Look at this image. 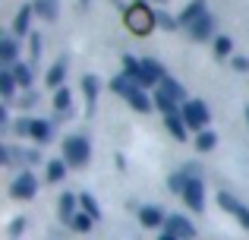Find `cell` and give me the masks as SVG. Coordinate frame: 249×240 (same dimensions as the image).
<instances>
[{
  "label": "cell",
  "mask_w": 249,
  "mask_h": 240,
  "mask_svg": "<svg viewBox=\"0 0 249 240\" xmlns=\"http://www.w3.org/2000/svg\"><path fill=\"white\" fill-rule=\"evenodd\" d=\"M82 92H85L89 114H91V111H95V101H98V79H95V76H85V79H82Z\"/></svg>",
  "instance_id": "cell-20"
},
{
  "label": "cell",
  "mask_w": 249,
  "mask_h": 240,
  "mask_svg": "<svg viewBox=\"0 0 249 240\" xmlns=\"http://www.w3.org/2000/svg\"><path fill=\"white\" fill-rule=\"evenodd\" d=\"M67 161H63V158H54V161H48V167H44V171H48V180H51V184H60V180L63 177H67Z\"/></svg>",
  "instance_id": "cell-18"
},
{
  "label": "cell",
  "mask_w": 249,
  "mask_h": 240,
  "mask_svg": "<svg viewBox=\"0 0 249 240\" xmlns=\"http://www.w3.org/2000/svg\"><path fill=\"white\" fill-rule=\"evenodd\" d=\"M22 224H25V222H22V218H16V222H13V224H10V234H13V237H19V231H22Z\"/></svg>",
  "instance_id": "cell-37"
},
{
  "label": "cell",
  "mask_w": 249,
  "mask_h": 240,
  "mask_svg": "<svg viewBox=\"0 0 249 240\" xmlns=\"http://www.w3.org/2000/svg\"><path fill=\"white\" fill-rule=\"evenodd\" d=\"M123 98H126L129 105L136 108V111H142V114H145V111H152V108H155V105H152V98H148V95L142 92V89L136 86V82H129V89L123 92Z\"/></svg>",
  "instance_id": "cell-8"
},
{
  "label": "cell",
  "mask_w": 249,
  "mask_h": 240,
  "mask_svg": "<svg viewBox=\"0 0 249 240\" xmlns=\"http://www.w3.org/2000/svg\"><path fill=\"white\" fill-rule=\"evenodd\" d=\"M29 136L35 142H51V139H54V127H51L48 120H32V133Z\"/></svg>",
  "instance_id": "cell-15"
},
{
  "label": "cell",
  "mask_w": 249,
  "mask_h": 240,
  "mask_svg": "<svg viewBox=\"0 0 249 240\" xmlns=\"http://www.w3.org/2000/svg\"><path fill=\"white\" fill-rule=\"evenodd\" d=\"M164 231H167V234H177L180 240H193L196 237L193 222H189V218H183V215H170L167 222H164Z\"/></svg>",
  "instance_id": "cell-7"
},
{
  "label": "cell",
  "mask_w": 249,
  "mask_h": 240,
  "mask_svg": "<svg viewBox=\"0 0 249 240\" xmlns=\"http://www.w3.org/2000/svg\"><path fill=\"white\" fill-rule=\"evenodd\" d=\"M164 120H167V129H170V136H177V139H186V129H189V123L183 120V114H164Z\"/></svg>",
  "instance_id": "cell-13"
},
{
  "label": "cell",
  "mask_w": 249,
  "mask_h": 240,
  "mask_svg": "<svg viewBox=\"0 0 249 240\" xmlns=\"http://www.w3.org/2000/svg\"><path fill=\"white\" fill-rule=\"evenodd\" d=\"M32 60H41V38L32 35Z\"/></svg>",
  "instance_id": "cell-33"
},
{
  "label": "cell",
  "mask_w": 249,
  "mask_h": 240,
  "mask_svg": "<svg viewBox=\"0 0 249 240\" xmlns=\"http://www.w3.org/2000/svg\"><path fill=\"white\" fill-rule=\"evenodd\" d=\"M183 199H186V205L193 212H202V205H205V184L199 177H189L186 190H183Z\"/></svg>",
  "instance_id": "cell-5"
},
{
  "label": "cell",
  "mask_w": 249,
  "mask_h": 240,
  "mask_svg": "<svg viewBox=\"0 0 249 240\" xmlns=\"http://www.w3.org/2000/svg\"><path fill=\"white\" fill-rule=\"evenodd\" d=\"M35 13L41 19H57V0H35Z\"/></svg>",
  "instance_id": "cell-25"
},
{
  "label": "cell",
  "mask_w": 249,
  "mask_h": 240,
  "mask_svg": "<svg viewBox=\"0 0 249 240\" xmlns=\"http://www.w3.org/2000/svg\"><path fill=\"white\" fill-rule=\"evenodd\" d=\"M123 19H126V25L136 32V35H148V32L158 25V13H155L152 6L145 3V0H136V3H129L126 10H123Z\"/></svg>",
  "instance_id": "cell-1"
},
{
  "label": "cell",
  "mask_w": 249,
  "mask_h": 240,
  "mask_svg": "<svg viewBox=\"0 0 249 240\" xmlns=\"http://www.w3.org/2000/svg\"><path fill=\"white\" fill-rule=\"evenodd\" d=\"M16 57H19L16 35H3V44H0V60H3V63H16Z\"/></svg>",
  "instance_id": "cell-14"
},
{
  "label": "cell",
  "mask_w": 249,
  "mask_h": 240,
  "mask_svg": "<svg viewBox=\"0 0 249 240\" xmlns=\"http://www.w3.org/2000/svg\"><path fill=\"white\" fill-rule=\"evenodd\" d=\"M231 51H233V41L227 35H218V38H214V54H218V57H231Z\"/></svg>",
  "instance_id": "cell-29"
},
{
  "label": "cell",
  "mask_w": 249,
  "mask_h": 240,
  "mask_svg": "<svg viewBox=\"0 0 249 240\" xmlns=\"http://www.w3.org/2000/svg\"><path fill=\"white\" fill-rule=\"evenodd\" d=\"M158 92H164L167 98H174V101H183V95H186V92H183V86H180L177 79H170V76H164V79H161Z\"/></svg>",
  "instance_id": "cell-17"
},
{
  "label": "cell",
  "mask_w": 249,
  "mask_h": 240,
  "mask_svg": "<svg viewBox=\"0 0 249 240\" xmlns=\"http://www.w3.org/2000/svg\"><path fill=\"white\" fill-rule=\"evenodd\" d=\"M158 3H164V0H158Z\"/></svg>",
  "instance_id": "cell-40"
},
{
  "label": "cell",
  "mask_w": 249,
  "mask_h": 240,
  "mask_svg": "<svg viewBox=\"0 0 249 240\" xmlns=\"http://www.w3.org/2000/svg\"><path fill=\"white\" fill-rule=\"evenodd\" d=\"M60 218L63 222H73L76 218V196L73 193H63L60 196Z\"/></svg>",
  "instance_id": "cell-22"
},
{
  "label": "cell",
  "mask_w": 249,
  "mask_h": 240,
  "mask_svg": "<svg viewBox=\"0 0 249 240\" xmlns=\"http://www.w3.org/2000/svg\"><path fill=\"white\" fill-rule=\"evenodd\" d=\"M233 70L246 73V70H249V60H246V57H233Z\"/></svg>",
  "instance_id": "cell-35"
},
{
  "label": "cell",
  "mask_w": 249,
  "mask_h": 240,
  "mask_svg": "<svg viewBox=\"0 0 249 240\" xmlns=\"http://www.w3.org/2000/svg\"><path fill=\"white\" fill-rule=\"evenodd\" d=\"M91 155V146L85 136H70L67 142H63V161H67L70 167H82L85 161H89Z\"/></svg>",
  "instance_id": "cell-2"
},
{
  "label": "cell",
  "mask_w": 249,
  "mask_h": 240,
  "mask_svg": "<svg viewBox=\"0 0 249 240\" xmlns=\"http://www.w3.org/2000/svg\"><path fill=\"white\" fill-rule=\"evenodd\" d=\"M139 73H142V60H136L133 54H123V76H129L133 82H139Z\"/></svg>",
  "instance_id": "cell-21"
},
{
  "label": "cell",
  "mask_w": 249,
  "mask_h": 240,
  "mask_svg": "<svg viewBox=\"0 0 249 240\" xmlns=\"http://www.w3.org/2000/svg\"><path fill=\"white\" fill-rule=\"evenodd\" d=\"M70 101H73L70 89H57V95H54V108H57V111L67 114V111H70Z\"/></svg>",
  "instance_id": "cell-27"
},
{
  "label": "cell",
  "mask_w": 249,
  "mask_h": 240,
  "mask_svg": "<svg viewBox=\"0 0 249 240\" xmlns=\"http://www.w3.org/2000/svg\"><path fill=\"white\" fill-rule=\"evenodd\" d=\"M91 222H95V218L89 215V212H76V218L70 224H73L76 231H79V234H85V231H91Z\"/></svg>",
  "instance_id": "cell-28"
},
{
  "label": "cell",
  "mask_w": 249,
  "mask_h": 240,
  "mask_svg": "<svg viewBox=\"0 0 249 240\" xmlns=\"http://www.w3.org/2000/svg\"><path fill=\"white\" fill-rule=\"evenodd\" d=\"M246 120H249V108H246Z\"/></svg>",
  "instance_id": "cell-39"
},
{
  "label": "cell",
  "mask_w": 249,
  "mask_h": 240,
  "mask_svg": "<svg viewBox=\"0 0 249 240\" xmlns=\"http://www.w3.org/2000/svg\"><path fill=\"white\" fill-rule=\"evenodd\" d=\"M161 79H164V70H161V63H155V60H142V73H139V82H136V86H139V89L161 86Z\"/></svg>",
  "instance_id": "cell-6"
},
{
  "label": "cell",
  "mask_w": 249,
  "mask_h": 240,
  "mask_svg": "<svg viewBox=\"0 0 249 240\" xmlns=\"http://www.w3.org/2000/svg\"><path fill=\"white\" fill-rule=\"evenodd\" d=\"M186 184H189L186 174H170V180H167V186H170L174 193H180V196H183V190H186Z\"/></svg>",
  "instance_id": "cell-32"
},
{
  "label": "cell",
  "mask_w": 249,
  "mask_h": 240,
  "mask_svg": "<svg viewBox=\"0 0 249 240\" xmlns=\"http://www.w3.org/2000/svg\"><path fill=\"white\" fill-rule=\"evenodd\" d=\"M32 105H35V92H25L22 101H19V108H32Z\"/></svg>",
  "instance_id": "cell-36"
},
{
  "label": "cell",
  "mask_w": 249,
  "mask_h": 240,
  "mask_svg": "<svg viewBox=\"0 0 249 240\" xmlns=\"http://www.w3.org/2000/svg\"><path fill=\"white\" fill-rule=\"evenodd\" d=\"M38 193V180L32 177V171H22L16 180L10 184V196L13 199H32Z\"/></svg>",
  "instance_id": "cell-4"
},
{
  "label": "cell",
  "mask_w": 249,
  "mask_h": 240,
  "mask_svg": "<svg viewBox=\"0 0 249 240\" xmlns=\"http://www.w3.org/2000/svg\"><path fill=\"white\" fill-rule=\"evenodd\" d=\"M79 205H82V209H85V212H89V215H91V218H101V209H98V203H95V196H89V193H82V196H79Z\"/></svg>",
  "instance_id": "cell-30"
},
{
  "label": "cell",
  "mask_w": 249,
  "mask_h": 240,
  "mask_svg": "<svg viewBox=\"0 0 249 240\" xmlns=\"http://www.w3.org/2000/svg\"><path fill=\"white\" fill-rule=\"evenodd\" d=\"M189 35H193L196 41H205V38H212V19L202 16L199 22H193V25H189Z\"/></svg>",
  "instance_id": "cell-19"
},
{
  "label": "cell",
  "mask_w": 249,
  "mask_h": 240,
  "mask_svg": "<svg viewBox=\"0 0 249 240\" xmlns=\"http://www.w3.org/2000/svg\"><path fill=\"white\" fill-rule=\"evenodd\" d=\"M0 92H3L6 101H13V92H16V76H13V70H3V73H0Z\"/></svg>",
  "instance_id": "cell-23"
},
{
  "label": "cell",
  "mask_w": 249,
  "mask_h": 240,
  "mask_svg": "<svg viewBox=\"0 0 249 240\" xmlns=\"http://www.w3.org/2000/svg\"><path fill=\"white\" fill-rule=\"evenodd\" d=\"M161 240H180V237H177V234H167V231H164V234H161Z\"/></svg>",
  "instance_id": "cell-38"
},
{
  "label": "cell",
  "mask_w": 249,
  "mask_h": 240,
  "mask_svg": "<svg viewBox=\"0 0 249 240\" xmlns=\"http://www.w3.org/2000/svg\"><path fill=\"white\" fill-rule=\"evenodd\" d=\"M218 203H221V209H224V212H233V215L240 218V224H243V228H249V209H246V205H240L237 199L227 196V193H218Z\"/></svg>",
  "instance_id": "cell-9"
},
{
  "label": "cell",
  "mask_w": 249,
  "mask_h": 240,
  "mask_svg": "<svg viewBox=\"0 0 249 240\" xmlns=\"http://www.w3.org/2000/svg\"><path fill=\"white\" fill-rule=\"evenodd\" d=\"M13 76H16V86H22L25 92H29V86H32V67H25V63H13Z\"/></svg>",
  "instance_id": "cell-24"
},
{
  "label": "cell",
  "mask_w": 249,
  "mask_h": 240,
  "mask_svg": "<svg viewBox=\"0 0 249 240\" xmlns=\"http://www.w3.org/2000/svg\"><path fill=\"white\" fill-rule=\"evenodd\" d=\"M183 120L189 123V129H205L208 120H212V114H208L205 101H183Z\"/></svg>",
  "instance_id": "cell-3"
},
{
  "label": "cell",
  "mask_w": 249,
  "mask_h": 240,
  "mask_svg": "<svg viewBox=\"0 0 249 240\" xmlns=\"http://www.w3.org/2000/svg\"><path fill=\"white\" fill-rule=\"evenodd\" d=\"M202 16H208V13H205V0H193V3L180 13V22L183 25H193V22H199Z\"/></svg>",
  "instance_id": "cell-11"
},
{
  "label": "cell",
  "mask_w": 249,
  "mask_h": 240,
  "mask_svg": "<svg viewBox=\"0 0 249 240\" xmlns=\"http://www.w3.org/2000/svg\"><path fill=\"white\" fill-rule=\"evenodd\" d=\"M177 22H180V19H170L167 13H158V25H164V29H174Z\"/></svg>",
  "instance_id": "cell-34"
},
{
  "label": "cell",
  "mask_w": 249,
  "mask_h": 240,
  "mask_svg": "<svg viewBox=\"0 0 249 240\" xmlns=\"http://www.w3.org/2000/svg\"><path fill=\"white\" fill-rule=\"evenodd\" d=\"M63 76H67V60H57L48 70V89H63Z\"/></svg>",
  "instance_id": "cell-16"
},
{
  "label": "cell",
  "mask_w": 249,
  "mask_h": 240,
  "mask_svg": "<svg viewBox=\"0 0 249 240\" xmlns=\"http://www.w3.org/2000/svg\"><path fill=\"white\" fill-rule=\"evenodd\" d=\"M32 13H35V6H22V10L16 13V19H13V35L22 38L25 32H29V22H32Z\"/></svg>",
  "instance_id": "cell-12"
},
{
  "label": "cell",
  "mask_w": 249,
  "mask_h": 240,
  "mask_svg": "<svg viewBox=\"0 0 249 240\" xmlns=\"http://www.w3.org/2000/svg\"><path fill=\"white\" fill-rule=\"evenodd\" d=\"M139 222L145 224V228H158V224H164L167 218H164V212H161L158 205H142L139 209Z\"/></svg>",
  "instance_id": "cell-10"
},
{
  "label": "cell",
  "mask_w": 249,
  "mask_h": 240,
  "mask_svg": "<svg viewBox=\"0 0 249 240\" xmlns=\"http://www.w3.org/2000/svg\"><path fill=\"white\" fill-rule=\"evenodd\" d=\"M155 105H158L164 114H174V111H177V101H174V98H167L164 92H155Z\"/></svg>",
  "instance_id": "cell-31"
},
{
  "label": "cell",
  "mask_w": 249,
  "mask_h": 240,
  "mask_svg": "<svg viewBox=\"0 0 249 240\" xmlns=\"http://www.w3.org/2000/svg\"><path fill=\"white\" fill-rule=\"evenodd\" d=\"M214 146H218V136H214L212 129H202V133L196 136V148H199V152H212Z\"/></svg>",
  "instance_id": "cell-26"
}]
</instances>
